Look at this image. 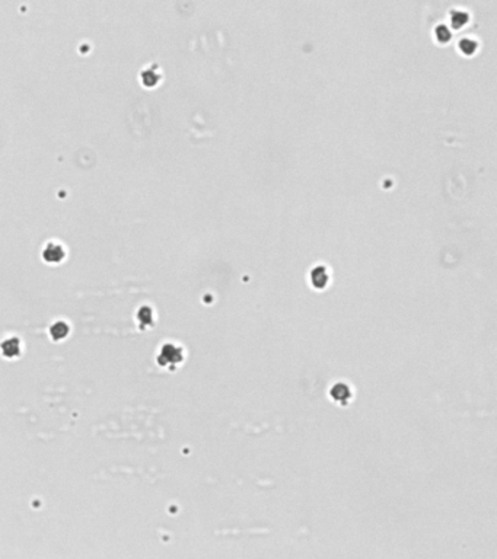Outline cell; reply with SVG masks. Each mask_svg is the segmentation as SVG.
I'll use <instances>...</instances> for the list:
<instances>
[{"label":"cell","mask_w":497,"mask_h":559,"mask_svg":"<svg viewBox=\"0 0 497 559\" xmlns=\"http://www.w3.org/2000/svg\"><path fill=\"white\" fill-rule=\"evenodd\" d=\"M437 38L442 40V41H446L449 38V31H448V28L445 27V25H440V27L437 28Z\"/></svg>","instance_id":"cell-3"},{"label":"cell","mask_w":497,"mask_h":559,"mask_svg":"<svg viewBox=\"0 0 497 559\" xmlns=\"http://www.w3.org/2000/svg\"><path fill=\"white\" fill-rule=\"evenodd\" d=\"M459 45H461V50H464L465 53H471V51H474V48H475V43L472 41V40H462L461 43H459Z\"/></svg>","instance_id":"cell-1"},{"label":"cell","mask_w":497,"mask_h":559,"mask_svg":"<svg viewBox=\"0 0 497 559\" xmlns=\"http://www.w3.org/2000/svg\"><path fill=\"white\" fill-rule=\"evenodd\" d=\"M467 18H468V15H467V12H455L453 13V24L455 25H461V24H464L465 21H467Z\"/></svg>","instance_id":"cell-2"}]
</instances>
